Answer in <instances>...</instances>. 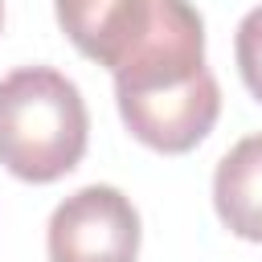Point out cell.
I'll return each mask as SVG.
<instances>
[{
	"label": "cell",
	"mask_w": 262,
	"mask_h": 262,
	"mask_svg": "<svg viewBox=\"0 0 262 262\" xmlns=\"http://www.w3.org/2000/svg\"><path fill=\"white\" fill-rule=\"evenodd\" d=\"M233 57H237L246 90L262 102V8H250L242 16L237 37H233Z\"/></svg>",
	"instance_id": "6"
},
{
	"label": "cell",
	"mask_w": 262,
	"mask_h": 262,
	"mask_svg": "<svg viewBox=\"0 0 262 262\" xmlns=\"http://www.w3.org/2000/svg\"><path fill=\"white\" fill-rule=\"evenodd\" d=\"M90 115L82 90L49 70L25 66L0 78V164L33 184H49L86 156Z\"/></svg>",
	"instance_id": "2"
},
{
	"label": "cell",
	"mask_w": 262,
	"mask_h": 262,
	"mask_svg": "<svg viewBox=\"0 0 262 262\" xmlns=\"http://www.w3.org/2000/svg\"><path fill=\"white\" fill-rule=\"evenodd\" d=\"M213 205L229 233L262 242V135L237 139L213 172Z\"/></svg>",
	"instance_id": "5"
},
{
	"label": "cell",
	"mask_w": 262,
	"mask_h": 262,
	"mask_svg": "<svg viewBox=\"0 0 262 262\" xmlns=\"http://www.w3.org/2000/svg\"><path fill=\"white\" fill-rule=\"evenodd\" d=\"M74 49L115 74V90L184 82L205 70V20L188 0H53Z\"/></svg>",
	"instance_id": "1"
},
{
	"label": "cell",
	"mask_w": 262,
	"mask_h": 262,
	"mask_svg": "<svg viewBox=\"0 0 262 262\" xmlns=\"http://www.w3.org/2000/svg\"><path fill=\"white\" fill-rule=\"evenodd\" d=\"M139 213L111 184L70 192L49 217V262H135Z\"/></svg>",
	"instance_id": "3"
},
{
	"label": "cell",
	"mask_w": 262,
	"mask_h": 262,
	"mask_svg": "<svg viewBox=\"0 0 262 262\" xmlns=\"http://www.w3.org/2000/svg\"><path fill=\"white\" fill-rule=\"evenodd\" d=\"M0 20H4V4H0Z\"/></svg>",
	"instance_id": "7"
},
{
	"label": "cell",
	"mask_w": 262,
	"mask_h": 262,
	"mask_svg": "<svg viewBox=\"0 0 262 262\" xmlns=\"http://www.w3.org/2000/svg\"><path fill=\"white\" fill-rule=\"evenodd\" d=\"M115 102H119L127 131L139 143L168 151V156L196 147L221 115V90L209 70H201L196 78L164 82L147 90H115Z\"/></svg>",
	"instance_id": "4"
}]
</instances>
